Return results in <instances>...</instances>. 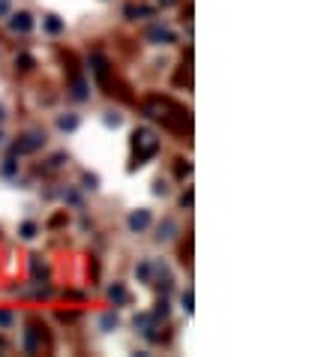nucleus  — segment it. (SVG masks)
<instances>
[{
	"mask_svg": "<svg viewBox=\"0 0 336 357\" xmlns=\"http://www.w3.org/2000/svg\"><path fill=\"white\" fill-rule=\"evenodd\" d=\"M132 150H135V162L141 165L144 159H150L159 150V138L150 129H135L132 132Z\"/></svg>",
	"mask_w": 336,
	"mask_h": 357,
	"instance_id": "f257e3e1",
	"label": "nucleus"
},
{
	"mask_svg": "<svg viewBox=\"0 0 336 357\" xmlns=\"http://www.w3.org/2000/svg\"><path fill=\"white\" fill-rule=\"evenodd\" d=\"M147 225H150V210H135L129 216V228L132 231H144Z\"/></svg>",
	"mask_w": 336,
	"mask_h": 357,
	"instance_id": "f03ea898",
	"label": "nucleus"
},
{
	"mask_svg": "<svg viewBox=\"0 0 336 357\" xmlns=\"http://www.w3.org/2000/svg\"><path fill=\"white\" fill-rule=\"evenodd\" d=\"M39 144H42V135H36V132H33V135H27L24 141H18V144H15L12 150H15V153H30V150H36Z\"/></svg>",
	"mask_w": 336,
	"mask_h": 357,
	"instance_id": "7ed1b4c3",
	"label": "nucleus"
},
{
	"mask_svg": "<svg viewBox=\"0 0 336 357\" xmlns=\"http://www.w3.org/2000/svg\"><path fill=\"white\" fill-rule=\"evenodd\" d=\"M9 27H12L15 33H18V30H21V33H27V30L33 27V21H30V15H27V12H21V15H12V18H9Z\"/></svg>",
	"mask_w": 336,
	"mask_h": 357,
	"instance_id": "20e7f679",
	"label": "nucleus"
},
{
	"mask_svg": "<svg viewBox=\"0 0 336 357\" xmlns=\"http://www.w3.org/2000/svg\"><path fill=\"white\" fill-rule=\"evenodd\" d=\"M111 300H114V303H126V300H129L126 288H123V285H114V288H111Z\"/></svg>",
	"mask_w": 336,
	"mask_h": 357,
	"instance_id": "39448f33",
	"label": "nucleus"
},
{
	"mask_svg": "<svg viewBox=\"0 0 336 357\" xmlns=\"http://www.w3.org/2000/svg\"><path fill=\"white\" fill-rule=\"evenodd\" d=\"M150 39H159V42H174V33H168V30H162V27H156V30H150Z\"/></svg>",
	"mask_w": 336,
	"mask_h": 357,
	"instance_id": "423d86ee",
	"label": "nucleus"
},
{
	"mask_svg": "<svg viewBox=\"0 0 336 357\" xmlns=\"http://www.w3.org/2000/svg\"><path fill=\"white\" fill-rule=\"evenodd\" d=\"M45 27H48L51 33H60V30H63V21L57 18V15H48V21H45Z\"/></svg>",
	"mask_w": 336,
	"mask_h": 357,
	"instance_id": "0eeeda50",
	"label": "nucleus"
},
{
	"mask_svg": "<svg viewBox=\"0 0 336 357\" xmlns=\"http://www.w3.org/2000/svg\"><path fill=\"white\" fill-rule=\"evenodd\" d=\"M78 126V117H60V129H75Z\"/></svg>",
	"mask_w": 336,
	"mask_h": 357,
	"instance_id": "6e6552de",
	"label": "nucleus"
},
{
	"mask_svg": "<svg viewBox=\"0 0 336 357\" xmlns=\"http://www.w3.org/2000/svg\"><path fill=\"white\" fill-rule=\"evenodd\" d=\"M33 234H36V225H33V222H24V225H21V237H33Z\"/></svg>",
	"mask_w": 336,
	"mask_h": 357,
	"instance_id": "1a4fd4ad",
	"label": "nucleus"
},
{
	"mask_svg": "<svg viewBox=\"0 0 336 357\" xmlns=\"http://www.w3.org/2000/svg\"><path fill=\"white\" fill-rule=\"evenodd\" d=\"M9 324H12V312L3 309V312H0V327H9Z\"/></svg>",
	"mask_w": 336,
	"mask_h": 357,
	"instance_id": "9d476101",
	"label": "nucleus"
},
{
	"mask_svg": "<svg viewBox=\"0 0 336 357\" xmlns=\"http://www.w3.org/2000/svg\"><path fill=\"white\" fill-rule=\"evenodd\" d=\"M15 168H18V162H12V159H9V162L3 165V177H12V174H15Z\"/></svg>",
	"mask_w": 336,
	"mask_h": 357,
	"instance_id": "9b49d317",
	"label": "nucleus"
},
{
	"mask_svg": "<svg viewBox=\"0 0 336 357\" xmlns=\"http://www.w3.org/2000/svg\"><path fill=\"white\" fill-rule=\"evenodd\" d=\"M18 63H21V69H30V66H33V57H27V54H21V57H18Z\"/></svg>",
	"mask_w": 336,
	"mask_h": 357,
	"instance_id": "f8f14e48",
	"label": "nucleus"
},
{
	"mask_svg": "<svg viewBox=\"0 0 336 357\" xmlns=\"http://www.w3.org/2000/svg\"><path fill=\"white\" fill-rule=\"evenodd\" d=\"M84 183H87V189H96V183H99V180H96V177H90V174H87V177H84Z\"/></svg>",
	"mask_w": 336,
	"mask_h": 357,
	"instance_id": "ddd939ff",
	"label": "nucleus"
},
{
	"mask_svg": "<svg viewBox=\"0 0 336 357\" xmlns=\"http://www.w3.org/2000/svg\"><path fill=\"white\" fill-rule=\"evenodd\" d=\"M6 6H9V3H6V0H0V12H6Z\"/></svg>",
	"mask_w": 336,
	"mask_h": 357,
	"instance_id": "4468645a",
	"label": "nucleus"
},
{
	"mask_svg": "<svg viewBox=\"0 0 336 357\" xmlns=\"http://www.w3.org/2000/svg\"><path fill=\"white\" fill-rule=\"evenodd\" d=\"M162 3H165V6H168V3H174V0H162Z\"/></svg>",
	"mask_w": 336,
	"mask_h": 357,
	"instance_id": "2eb2a0df",
	"label": "nucleus"
},
{
	"mask_svg": "<svg viewBox=\"0 0 336 357\" xmlns=\"http://www.w3.org/2000/svg\"><path fill=\"white\" fill-rule=\"evenodd\" d=\"M0 120H3V108H0Z\"/></svg>",
	"mask_w": 336,
	"mask_h": 357,
	"instance_id": "dca6fc26",
	"label": "nucleus"
}]
</instances>
